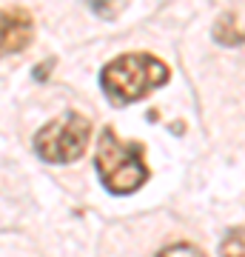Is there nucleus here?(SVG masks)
<instances>
[{
	"instance_id": "1",
	"label": "nucleus",
	"mask_w": 245,
	"mask_h": 257,
	"mask_svg": "<svg viewBox=\"0 0 245 257\" xmlns=\"http://www.w3.org/2000/svg\"><path fill=\"white\" fill-rule=\"evenodd\" d=\"M168 80V66L145 52L120 55L100 72V86L114 106H128Z\"/></svg>"
},
{
	"instance_id": "7",
	"label": "nucleus",
	"mask_w": 245,
	"mask_h": 257,
	"mask_svg": "<svg viewBox=\"0 0 245 257\" xmlns=\"http://www.w3.org/2000/svg\"><path fill=\"white\" fill-rule=\"evenodd\" d=\"M157 257H205V254L194 243H171V246H165Z\"/></svg>"
},
{
	"instance_id": "2",
	"label": "nucleus",
	"mask_w": 245,
	"mask_h": 257,
	"mask_svg": "<svg viewBox=\"0 0 245 257\" xmlns=\"http://www.w3.org/2000/svg\"><path fill=\"white\" fill-rule=\"evenodd\" d=\"M94 166H97L103 186L111 194H134L148 180L143 146L134 140H120L111 128H103L100 138H97Z\"/></svg>"
},
{
	"instance_id": "5",
	"label": "nucleus",
	"mask_w": 245,
	"mask_h": 257,
	"mask_svg": "<svg viewBox=\"0 0 245 257\" xmlns=\"http://www.w3.org/2000/svg\"><path fill=\"white\" fill-rule=\"evenodd\" d=\"M219 257H245V226H236L222 237Z\"/></svg>"
},
{
	"instance_id": "3",
	"label": "nucleus",
	"mask_w": 245,
	"mask_h": 257,
	"mask_svg": "<svg viewBox=\"0 0 245 257\" xmlns=\"http://www.w3.org/2000/svg\"><path fill=\"white\" fill-rule=\"evenodd\" d=\"M91 140V123L77 111H66L35 135V152L46 163H72L83 157Z\"/></svg>"
},
{
	"instance_id": "6",
	"label": "nucleus",
	"mask_w": 245,
	"mask_h": 257,
	"mask_svg": "<svg viewBox=\"0 0 245 257\" xmlns=\"http://www.w3.org/2000/svg\"><path fill=\"white\" fill-rule=\"evenodd\" d=\"M89 3V9L94 12V15H100V18L111 20L117 18L120 12L126 9V0H86Z\"/></svg>"
},
{
	"instance_id": "4",
	"label": "nucleus",
	"mask_w": 245,
	"mask_h": 257,
	"mask_svg": "<svg viewBox=\"0 0 245 257\" xmlns=\"http://www.w3.org/2000/svg\"><path fill=\"white\" fill-rule=\"evenodd\" d=\"M35 20L26 9H0V55H18L32 43Z\"/></svg>"
}]
</instances>
